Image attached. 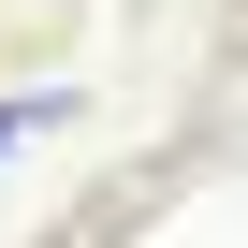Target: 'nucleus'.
<instances>
[{
    "label": "nucleus",
    "mask_w": 248,
    "mask_h": 248,
    "mask_svg": "<svg viewBox=\"0 0 248 248\" xmlns=\"http://www.w3.org/2000/svg\"><path fill=\"white\" fill-rule=\"evenodd\" d=\"M44 117H59V102H44V88H15V102H0V146H30Z\"/></svg>",
    "instance_id": "nucleus-1"
}]
</instances>
